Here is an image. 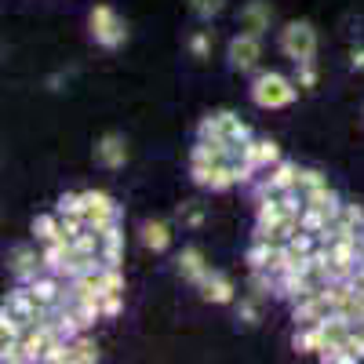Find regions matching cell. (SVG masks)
<instances>
[{
	"label": "cell",
	"mask_w": 364,
	"mask_h": 364,
	"mask_svg": "<svg viewBox=\"0 0 364 364\" xmlns=\"http://www.w3.org/2000/svg\"><path fill=\"white\" fill-rule=\"evenodd\" d=\"M295 84H299V80H288V77L277 73V70H266V73H259V77L252 80V102H255L259 109H288V106L295 102V95H299Z\"/></svg>",
	"instance_id": "1"
},
{
	"label": "cell",
	"mask_w": 364,
	"mask_h": 364,
	"mask_svg": "<svg viewBox=\"0 0 364 364\" xmlns=\"http://www.w3.org/2000/svg\"><path fill=\"white\" fill-rule=\"evenodd\" d=\"M281 51L291 58L295 66L299 63H314L317 58V29H314V22H306V18L288 22L281 29Z\"/></svg>",
	"instance_id": "2"
},
{
	"label": "cell",
	"mask_w": 364,
	"mask_h": 364,
	"mask_svg": "<svg viewBox=\"0 0 364 364\" xmlns=\"http://www.w3.org/2000/svg\"><path fill=\"white\" fill-rule=\"evenodd\" d=\"M91 41H95L99 48H106V51H117L120 44L128 41V26H124V18H120L109 4H95L91 8Z\"/></svg>",
	"instance_id": "3"
},
{
	"label": "cell",
	"mask_w": 364,
	"mask_h": 364,
	"mask_svg": "<svg viewBox=\"0 0 364 364\" xmlns=\"http://www.w3.org/2000/svg\"><path fill=\"white\" fill-rule=\"evenodd\" d=\"M197 139H230V142H248V139H252V128H248V120H240L233 109H219V113L200 117V124H197Z\"/></svg>",
	"instance_id": "4"
},
{
	"label": "cell",
	"mask_w": 364,
	"mask_h": 364,
	"mask_svg": "<svg viewBox=\"0 0 364 364\" xmlns=\"http://www.w3.org/2000/svg\"><path fill=\"white\" fill-rule=\"evenodd\" d=\"M80 200H84V219H87V230L102 233V230H109L113 223H120V204H117L109 193H102V190H84V193H80Z\"/></svg>",
	"instance_id": "5"
},
{
	"label": "cell",
	"mask_w": 364,
	"mask_h": 364,
	"mask_svg": "<svg viewBox=\"0 0 364 364\" xmlns=\"http://www.w3.org/2000/svg\"><path fill=\"white\" fill-rule=\"evenodd\" d=\"M226 58H230V70L237 73H252L259 66V58H262V37L259 33H237L226 48Z\"/></svg>",
	"instance_id": "6"
},
{
	"label": "cell",
	"mask_w": 364,
	"mask_h": 364,
	"mask_svg": "<svg viewBox=\"0 0 364 364\" xmlns=\"http://www.w3.org/2000/svg\"><path fill=\"white\" fill-rule=\"evenodd\" d=\"M284 190H299V164H291V161H277L262 182H255V200L284 193Z\"/></svg>",
	"instance_id": "7"
},
{
	"label": "cell",
	"mask_w": 364,
	"mask_h": 364,
	"mask_svg": "<svg viewBox=\"0 0 364 364\" xmlns=\"http://www.w3.org/2000/svg\"><path fill=\"white\" fill-rule=\"evenodd\" d=\"M190 178L197 182V186L211 190V193H223V190L237 186L233 161H223V164H190Z\"/></svg>",
	"instance_id": "8"
},
{
	"label": "cell",
	"mask_w": 364,
	"mask_h": 364,
	"mask_svg": "<svg viewBox=\"0 0 364 364\" xmlns=\"http://www.w3.org/2000/svg\"><path fill=\"white\" fill-rule=\"evenodd\" d=\"M0 310H8V314H15L26 328H33L41 317H44V310H41V302L33 299V291H29V284H18V288H11L8 291V299H4V306Z\"/></svg>",
	"instance_id": "9"
},
{
	"label": "cell",
	"mask_w": 364,
	"mask_h": 364,
	"mask_svg": "<svg viewBox=\"0 0 364 364\" xmlns=\"http://www.w3.org/2000/svg\"><path fill=\"white\" fill-rule=\"evenodd\" d=\"M41 266H44V259L37 255V248L33 245H15L11 252H8V269H11V277L18 281V284H29L41 273Z\"/></svg>",
	"instance_id": "10"
},
{
	"label": "cell",
	"mask_w": 364,
	"mask_h": 364,
	"mask_svg": "<svg viewBox=\"0 0 364 364\" xmlns=\"http://www.w3.org/2000/svg\"><path fill=\"white\" fill-rule=\"evenodd\" d=\"M237 161H248V164H255L262 171V168H273L284 157H281V146L273 139H248V142H240V157Z\"/></svg>",
	"instance_id": "11"
},
{
	"label": "cell",
	"mask_w": 364,
	"mask_h": 364,
	"mask_svg": "<svg viewBox=\"0 0 364 364\" xmlns=\"http://www.w3.org/2000/svg\"><path fill=\"white\" fill-rule=\"evenodd\" d=\"M95 161L102 164V168H109V171H117V168H124L128 164V142L120 139V135H102L99 142H95Z\"/></svg>",
	"instance_id": "12"
},
{
	"label": "cell",
	"mask_w": 364,
	"mask_h": 364,
	"mask_svg": "<svg viewBox=\"0 0 364 364\" xmlns=\"http://www.w3.org/2000/svg\"><path fill=\"white\" fill-rule=\"evenodd\" d=\"M178 273H182V281H186V284L200 288V284H204V277L211 273V266H208L204 252L190 245V248H182V252H178Z\"/></svg>",
	"instance_id": "13"
},
{
	"label": "cell",
	"mask_w": 364,
	"mask_h": 364,
	"mask_svg": "<svg viewBox=\"0 0 364 364\" xmlns=\"http://www.w3.org/2000/svg\"><path fill=\"white\" fill-rule=\"evenodd\" d=\"M331 314V306L314 291V295H302V299H295L291 302V321H295V328H306V324H317L321 317H328Z\"/></svg>",
	"instance_id": "14"
},
{
	"label": "cell",
	"mask_w": 364,
	"mask_h": 364,
	"mask_svg": "<svg viewBox=\"0 0 364 364\" xmlns=\"http://www.w3.org/2000/svg\"><path fill=\"white\" fill-rule=\"evenodd\" d=\"M63 277L58 273H37L33 281H29V291H33V299L41 302V310H55L58 306V299H63V284H58Z\"/></svg>",
	"instance_id": "15"
},
{
	"label": "cell",
	"mask_w": 364,
	"mask_h": 364,
	"mask_svg": "<svg viewBox=\"0 0 364 364\" xmlns=\"http://www.w3.org/2000/svg\"><path fill=\"white\" fill-rule=\"evenodd\" d=\"M200 295H204L208 302H215V306H226V302L237 299V288H233V281L226 277V273L211 269L208 277H204V284H200Z\"/></svg>",
	"instance_id": "16"
},
{
	"label": "cell",
	"mask_w": 364,
	"mask_h": 364,
	"mask_svg": "<svg viewBox=\"0 0 364 364\" xmlns=\"http://www.w3.org/2000/svg\"><path fill=\"white\" fill-rule=\"evenodd\" d=\"M269 18H273V8L266 4V0H248L245 8H240V26L248 29V33H266L269 29Z\"/></svg>",
	"instance_id": "17"
},
{
	"label": "cell",
	"mask_w": 364,
	"mask_h": 364,
	"mask_svg": "<svg viewBox=\"0 0 364 364\" xmlns=\"http://www.w3.org/2000/svg\"><path fill=\"white\" fill-rule=\"evenodd\" d=\"M302 197H306V204H310V208H321V211H324V215H328L331 223H336V219L343 215V197H339L336 190H331V186H317V190H306Z\"/></svg>",
	"instance_id": "18"
},
{
	"label": "cell",
	"mask_w": 364,
	"mask_h": 364,
	"mask_svg": "<svg viewBox=\"0 0 364 364\" xmlns=\"http://www.w3.org/2000/svg\"><path fill=\"white\" fill-rule=\"evenodd\" d=\"M99 255H102L106 266H120V262H124V230H120V223L102 230V252Z\"/></svg>",
	"instance_id": "19"
},
{
	"label": "cell",
	"mask_w": 364,
	"mask_h": 364,
	"mask_svg": "<svg viewBox=\"0 0 364 364\" xmlns=\"http://www.w3.org/2000/svg\"><path fill=\"white\" fill-rule=\"evenodd\" d=\"M284 215H288V211H284V204H281V193L262 197L259 208H255V230H273Z\"/></svg>",
	"instance_id": "20"
},
{
	"label": "cell",
	"mask_w": 364,
	"mask_h": 364,
	"mask_svg": "<svg viewBox=\"0 0 364 364\" xmlns=\"http://www.w3.org/2000/svg\"><path fill=\"white\" fill-rule=\"evenodd\" d=\"M142 245L149 248V252H168L171 248V226L168 223H161V219H154V223H146L142 226Z\"/></svg>",
	"instance_id": "21"
},
{
	"label": "cell",
	"mask_w": 364,
	"mask_h": 364,
	"mask_svg": "<svg viewBox=\"0 0 364 364\" xmlns=\"http://www.w3.org/2000/svg\"><path fill=\"white\" fill-rule=\"evenodd\" d=\"M70 255H73V245H70V240H63V237L51 240V245H44V252H41L48 273H63V266H66Z\"/></svg>",
	"instance_id": "22"
},
{
	"label": "cell",
	"mask_w": 364,
	"mask_h": 364,
	"mask_svg": "<svg viewBox=\"0 0 364 364\" xmlns=\"http://www.w3.org/2000/svg\"><path fill=\"white\" fill-rule=\"evenodd\" d=\"M102 353H99V346H95V339H87L84 331L77 339H70V364H95Z\"/></svg>",
	"instance_id": "23"
},
{
	"label": "cell",
	"mask_w": 364,
	"mask_h": 364,
	"mask_svg": "<svg viewBox=\"0 0 364 364\" xmlns=\"http://www.w3.org/2000/svg\"><path fill=\"white\" fill-rule=\"evenodd\" d=\"M324 343H328V339H324L321 324H306V328H299V331H295V343H291V346H295L299 353H317Z\"/></svg>",
	"instance_id": "24"
},
{
	"label": "cell",
	"mask_w": 364,
	"mask_h": 364,
	"mask_svg": "<svg viewBox=\"0 0 364 364\" xmlns=\"http://www.w3.org/2000/svg\"><path fill=\"white\" fill-rule=\"evenodd\" d=\"M33 237L41 240V245H51V240L63 237V219H58V211L55 215H37L33 219Z\"/></svg>",
	"instance_id": "25"
},
{
	"label": "cell",
	"mask_w": 364,
	"mask_h": 364,
	"mask_svg": "<svg viewBox=\"0 0 364 364\" xmlns=\"http://www.w3.org/2000/svg\"><path fill=\"white\" fill-rule=\"evenodd\" d=\"M269 255H273V245L255 237V245L245 252V262H248V269H266V266H269Z\"/></svg>",
	"instance_id": "26"
},
{
	"label": "cell",
	"mask_w": 364,
	"mask_h": 364,
	"mask_svg": "<svg viewBox=\"0 0 364 364\" xmlns=\"http://www.w3.org/2000/svg\"><path fill=\"white\" fill-rule=\"evenodd\" d=\"M99 288H102V295H106V291L124 295V269H120V266H102V273H99Z\"/></svg>",
	"instance_id": "27"
},
{
	"label": "cell",
	"mask_w": 364,
	"mask_h": 364,
	"mask_svg": "<svg viewBox=\"0 0 364 364\" xmlns=\"http://www.w3.org/2000/svg\"><path fill=\"white\" fill-rule=\"evenodd\" d=\"M223 8H226V0H190V11L200 22H211L215 15H223Z\"/></svg>",
	"instance_id": "28"
},
{
	"label": "cell",
	"mask_w": 364,
	"mask_h": 364,
	"mask_svg": "<svg viewBox=\"0 0 364 364\" xmlns=\"http://www.w3.org/2000/svg\"><path fill=\"white\" fill-rule=\"evenodd\" d=\"M299 223H302V230H310V233H321V230H324V226H328L331 219L324 215L321 208H310V204H306V208H302V215H299Z\"/></svg>",
	"instance_id": "29"
},
{
	"label": "cell",
	"mask_w": 364,
	"mask_h": 364,
	"mask_svg": "<svg viewBox=\"0 0 364 364\" xmlns=\"http://www.w3.org/2000/svg\"><path fill=\"white\" fill-rule=\"evenodd\" d=\"M22 336H26V324L15 314L0 310V339H22Z\"/></svg>",
	"instance_id": "30"
},
{
	"label": "cell",
	"mask_w": 364,
	"mask_h": 364,
	"mask_svg": "<svg viewBox=\"0 0 364 364\" xmlns=\"http://www.w3.org/2000/svg\"><path fill=\"white\" fill-rule=\"evenodd\" d=\"M259 302H262V299H255V295L240 299V302H237V321H240V324H259V317H262V314H259Z\"/></svg>",
	"instance_id": "31"
},
{
	"label": "cell",
	"mask_w": 364,
	"mask_h": 364,
	"mask_svg": "<svg viewBox=\"0 0 364 364\" xmlns=\"http://www.w3.org/2000/svg\"><path fill=\"white\" fill-rule=\"evenodd\" d=\"M178 219H182V226L197 230V226H204V208H200L197 200H186V204L178 208Z\"/></svg>",
	"instance_id": "32"
},
{
	"label": "cell",
	"mask_w": 364,
	"mask_h": 364,
	"mask_svg": "<svg viewBox=\"0 0 364 364\" xmlns=\"http://www.w3.org/2000/svg\"><path fill=\"white\" fill-rule=\"evenodd\" d=\"M346 230H364V208L360 204H343V215L336 219Z\"/></svg>",
	"instance_id": "33"
},
{
	"label": "cell",
	"mask_w": 364,
	"mask_h": 364,
	"mask_svg": "<svg viewBox=\"0 0 364 364\" xmlns=\"http://www.w3.org/2000/svg\"><path fill=\"white\" fill-rule=\"evenodd\" d=\"M55 211L58 215H84V200H80V193H63L55 200Z\"/></svg>",
	"instance_id": "34"
},
{
	"label": "cell",
	"mask_w": 364,
	"mask_h": 364,
	"mask_svg": "<svg viewBox=\"0 0 364 364\" xmlns=\"http://www.w3.org/2000/svg\"><path fill=\"white\" fill-rule=\"evenodd\" d=\"M317 186H328L324 171H317V168H299V190L306 193V190H317Z\"/></svg>",
	"instance_id": "35"
},
{
	"label": "cell",
	"mask_w": 364,
	"mask_h": 364,
	"mask_svg": "<svg viewBox=\"0 0 364 364\" xmlns=\"http://www.w3.org/2000/svg\"><path fill=\"white\" fill-rule=\"evenodd\" d=\"M190 55L193 58H208L211 55V33L208 29H197V33L190 37Z\"/></svg>",
	"instance_id": "36"
},
{
	"label": "cell",
	"mask_w": 364,
	"mask_h": 364,
	"mask_svg": "<svg viewBox=\"0 0 364 364\" xmlns=\"http://www.w3.org/2000/svg\"><path fill=\"white\" fill-rule=\"evenodd\" d=\"M44 360H48V364H70V339H55V343L48 346Z\"/></svg>",
	"instance_id": "37"
},
{
	"label": "cell",
	"mask_w": 364,
	"mask_h": 364,
	"mask_svg": "<svg viewBox=\"0 0 364 364\" xmlns=\"http://www.w3.org/2000/svg\"><path fill=\"white\" fill-rule=\"evenodd\" d=\"M58 219H63V240H73L77 233L87 230V219L84 215H58Z\"/></svg>",
	"instance_id": "38"
},
{
	"label": "cell",
	"mask_w": 364,
	"mask_h": 364,
	"mask_svg": "<svg viewBox=\"0 0 364 364\" xmlns=\"http://www.w3.org/2000/svg\"><path fill=\"white\" fill-rule=\"evenodd\" d=\"M120 314H124V295L106 291L102 295V317H120Z\"/></svg>",
	"instance_id": "39"
},
{
	"label": "cell",
	"mask_w": 364,
	"mask_h": 364,
	"mask_svg": "<svg viewBox=\"0 0 364 364\" xmlns=\"http://www.w3.org/2000/svg\"><path fill=\"white\" fill-rule=\"evenodd\" d=\"M0 360L4 364L22 360V339H0Z\"/></svg>",
	"instance_id": "40"
},
{
	"label": "cell",
	"mask_w": 364,
	"mask_h": 364,
	"mask_svg": "<svg viewBox=\"0 0 364 364\" xmlns=\"http://www.w3.org/2000/svg\"><path fill=\"white\" fill-rule=\"evenodd\" d=\"M299 87H317V70H314V63H299Z\"/></svg>",
	"instance_id": "41"
},
{
	"label": "cell",
	"mask_w": 364,
	"mask_h": 364,
	"mask_svg": "<svg viewBox=\"0 0 364 364\" xmlns=\"http://www.w3.org/2000/svg\"><path fill=\"white\" fill-rule=\"evenodd\" d=\"M350 66L353 70H364V48H353L350 51Z\"/></svg>",
	"instance_id": "42"
},
{
	"label": "cell",
	"mask_w": 364,
	"mask_h": 364,
	"mask_svg": "<svg viewBox=\"0 0 364 364\" xmlns=\"http://www.w3.org/2000/svg\"><path fill=\"white\" fill-rule=\"evenodd\" d=\"M350 281H353L357 288H364V259L357 262V269H353V277H350Z\"/></svg>",
	"instance_id": "43"
},
{
	"label": "cell",
	"mask_w": 364,
	"mask_h": 364,
	"mask_svg": "<svg viewBox=\"0 0 364 364\" xmlns=\"http://www.w3.org/2000/svg\"><path fill=\"white\" fill-rule=\"evenodd\" d=\"M357 321H364V310H360V317H357Z\"/></svg>",
	"instance_id": "44"
}]
</instances>
